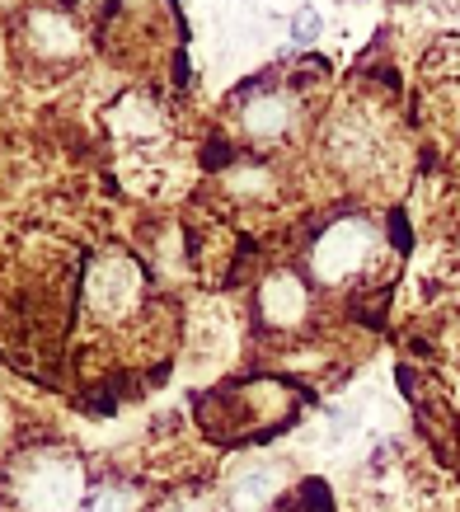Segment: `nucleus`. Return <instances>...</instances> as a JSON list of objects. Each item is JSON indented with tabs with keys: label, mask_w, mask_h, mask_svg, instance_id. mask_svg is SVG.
Here are the masks:
<instances>
[]
</instances>
